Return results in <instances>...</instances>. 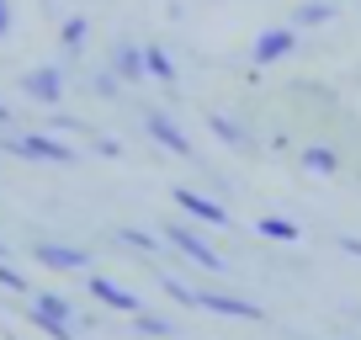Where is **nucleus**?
Masks as SVG:
<instances>
[{"mask_svg":"<svg viewBox=\"0 0 361 340\" xmlns=\"http://www.w3.org/2000/svg\"><path fill=\"white\" fill-rule=\"evenodd\" d=\"M0 149L16 159H43V165H80V149L64 144V133H54V128H43V133H16V128H6L0 133Z\"/></svg>","mask_w":361,"mask_h":340,"instance_id":"obj_1","label":"nucleus"},{"mask_svg":"<svg viewBox=\"0 0 361 340\" xmlns=\"http://www.w3.org/2000/svg\"><path fill=\"white\" fill-rule=\"evenodd\" d=\"M165 245H176L186 261L207 266V272H224V255H218V250H213V245H207V239L192 229V218H170V224H165Z\"/></svg>","mask_w":361,"mask_h":340,"instance_id":"obj_2","label":"nucleus"},{"mask_svg":"<svg viewBox=\"0 0 361 340\" xmlns=\"http://www.w3.org/2000/svg\"><path fill=\"white\" fill-rule=\"evenodd\" d=\"M298 54V27H266V32L250 43V69H271L282 59Z\"/></svg>","mask_w":361,"mask_h":340,"instance_id":"obj_3","label":"nucleus"},{"mask_svg":"<svg viewBox=\"0 0 361 340\" xmlns=\"http://www.w3.org/2000/svg\"><path fill=\"white\" fill-rule=\"evenodd\" d=\"M144 133L154 138L159 149H170V154H176V159H197V144H192V138H186V128H180L176 117H165V112H159V107H149V112H144Z\"/></svg>","mask_w":361,"mask_h":340,"instance_id":"obj_4","label":"nucleus"},{"mask_svg":"<svg viewBox=\"0 0 361 340\" xmlns=\"http://www.w3.org/2000/svg\"><path fill=\"white\" fill-rule=\"evenodd\" d=\"M170 202L180 207V213L192 218V224H207V229H228V207H218L207 192H197V186H176L170 192Z\"/></svg>","mask_w":361,"mask_h":340,"instance_id":"obj_5","label":"nucleus"},{"mask_svg":"<svg viewBox=\"0 0 361 340\" xmlns=\"http://www.w3.org/2000/svg\"><path fill=\"white\" fill-rule=\"evenodd\" d=\"M112 75L123 80V85H144V80H149V54H144V43L117 37V43H112Z\"/></svg>","mask_w":361,"mask_h":340,"instance_id":"obj_6","label":"nucleus"},{"mask_svg":"<svg viewBox=\"0 0 361 340\" xmlns=\"http://www.w3.org/2000/svg\"><path fill=\"white\" fill-rule=\"evenodd\" d=\"M22 91L32 96L37 107H59V102H64V91H69V85H64V69H54V64L27 69V75H22Z\"/></svg>","mask_w":361,"mask_h":340,"instance_id":"obj_7","label":"nucleus"},{"mask_svg":"<svg viewBox=\"0 0 361 340\" xmlns=\"http://www.w3.org/2000/svg\"><path fill=\"white\" fill-rule=\"evenodd\" d=\"M85 293L96 298L102 308H117V314H128V319L144 308V303H138V293H128V287H117L112 277H96V272H85Z\"/></svg>","mask_w":361,"mask_h":340,"instance_id":"obj_8","label":"nucleus"},{"mask_svg":"<svg viewBox=\"0 0 361 340\" xmlns=\"http://www.w3.org/2000/svg\"><path fill=\"white\" fill-rule=\"evenodd\" d=\"M37 266H48V272H90V250H69V245H54V239H37L32 245Z\"/></svg>","mask_w":361,"mask_h":340,"instance_id":"obj_9","label":"nucleus"},{"mask_svg":"<svg viewBox=\"0 0 361 340\" xmlns=\"http://www.w3.org/2000/svg\"><path fill=\"white\" fill-rule=\"evenodd\" d=\"M192 308H207V314L250 319V324H260V303H250V298H234V293H192Z\"/></svg>","mask_w":361,"mask_h":340,"instance_id":"obj_10","label":"nucleus"},{"mask_svg":"<svg viewBox=\"0 0 361 340\" xmlns=\"http://www.w3.org/2000/svg\"><path fill=\"white\" fill-rule=\"evenodd\" d=\"M255 234H260V239H276V245H298V239H303V229H298L293 218L266 213V218H255Z\"/></svg>","mask_w":361,"mask_h":340,"instance_id":"obj_11","label":"nucleus"},{"mask_svg":"<svg viewBox=\"0 0 361 340\" xmlns=\"http://www.w3.org/2000/svg\"><path fill=\"white\" fill-rule=\"evenodd\" d=\"M207 133H213V138H224V144H228V149H239V154H250V133L234 123V117L213 112V117H207Z\"/></svg>","mask_w":361,"mask_h":340,"instance_id":"obj_12","label":"nucleus"},{"mask_svg":"<svg viewBox=\"0 0 361 340\" xmlns=\"http://www.w3.org/2000/svg\"><path fill=\"white\" fill-rule=\"evenodd\" d=\"M85 43H90V22L85 16H64V22H59V48H64V54H80Z\"/></svg>","mask_w":361,"mask_h":340,"instance_id":"obj_13","label":"nucleus"},{"mask_svg":"<svg viewBox=\"0 0 361 340\" xmlns=\"http://www.w3.org/2000/svg\"><path fill=\"white\" fill-rule=\"evenodd\" d=\"M144 54H149V80H159L165 91H176V64H170V54L159 43H144Z\"/></svg>","mask_w":361,"mask_h":340,"instance_id":"obj_14","label":"nucleus"},{"mask_svg":"<svg viewBox=\"0 0 361 340\" xmlns=\"http://www.w3.org/2000/svg\"><path fill=\"white\" fill-rule=\"evenodd\" d=\"M324 22H335V0H308L293 11V27H324Z\"/></svg>","mask_w":361,"mask_h":340,"instance_id":"obj_15","label":"nucleus"},{"mask_svg":"<svg viewBox=\"0 0 361 340\" xmlns=\"http://www.w3.org/2000/svg\"><path fill=\"white\" fill-rule=\"evenodd\" d=\"M27 314H32V324H37V335H48V340H75V324H64V319H54L48 314V308H27Z\"/></svg>","mask_w":361,"mask_h":340,"instance_id":"obj_16","label":"nucleus"},{"mask_svg":"<svg viewBox=\"0 0 361 340\" xmlns=\"http://www.w3.org/2000/svg\"><path fill=\"white\" fill-rule=\"evenodd\" d=\"M298 159H303L314 176H335V170H340V154H335V149H324V144H308Z\"/></svg>","mask_w":361,"mask_h":340,"instance_id":"obj_17","label":"nucleus"},{"mask_svg":"<svg viewBox=\"0 0 361 340\" xmlns=\"http://www.w3.org/2000/svg\"><path fill=\"white\" fill-rule=\"evenodd\" d=\"M37 308H48V314L54 319H64V324H80V314H75V303H69L64 293H43V287H37V298H32Z\"/></svg>","mask_w":361,"mask_h":340,"instance_id":"obj_18","label":"nucleus"},{"mask_svg":"<svg viewBox=\"0 0 361 340\" xmlns=\"http://www.w3.org/2000/svg\"><path fill=\"white\" fill-rule=\"evenodd\" d=\"M133 324H138V335H154V340L176 335V329H170V324H165V319H159V314H144V308H138V314H133Z\"/></svg>","mask_w":361,"mask_h":340,"instance_id":"obj_19","label":"nucleus"},{"mask_svg":"<svg viewBox=\"0 0 361 340\" xmlns=\"http://www.w3.org/2000/svg\"><path fill=\"white\" fill-rule=\"evenodd\" d=\"M0 287H6V293H27V277L16 272L11 261H0Z\"/></svg>","mask_w":361,"mask_h":340,"instance_id":"obj_20","label":"nucleus"},{"mask_svg":"<svg viewBox=\"0 0 361 340\" xmlns=\"http://www.w3.org/2000/svg\"><path fill=\"white\" fill-rule=\"evenodd\" d=\"M48 128H54V133H85V123H80V117H64V112H54V117H48Z\"/></svg>","mask_w":361,"mask_h":340,"instance_id":"obj_21","label":"nucleus"},{"mask_svg":"<svg viewBox=\"0 0 361 340\" xmlns=\"http://www.w3.org/2000/svg\"><path fill=\"white\" fill-rule=\"evenodd\" d=\"M117 239H123V245H133V250H159V239H149L144 229H123Z\"/></svg>","mask_w":361,"mask_h":340,"instance_id":"obj_22","label":"nucleus"},{"mask_svg":"<svg viewBox=\"0 0 361 340\" xmlns=\"http://www.w3.org/2000/svg\"><path fill=\"white\" fill-rule=\"evenodd\" d=\"M11 27H16V11H11V0H0V43L11 37Z\"/></svg>","mask_w":361,"mask_h":340,"instance_id":"obj_23","label":"nucleus"},{"mask_svg":"<svg viewBox=\"0 0 361 340\" xmlns=\"http://www.w3.org/2000/svg\"><path fill=\"white\" fill-rule=\"evenodd\" d=\"M96 154H106V159H117V154H123V144H117V138H96Z\"/></svg>","mask_w":361,"mask_h":340,"instance_id":"obj_24","label":"nucleus"},{"mask_svg":"<svg viewBox=\"0 0 361 340\" xmlns=\"http://www.w3.org/2000/svg\"><path fill=\"white\" fill-rule=\"evenodd\" d=\"M6 128H16V112H11L6 102H0V133H6Z\"/></svg>","mask_w":361,"mask_h":340,"instance_id":"obj_25","label":"nucleus"},{"mask_svg":"<svg viewBox=\"0 0 361 340\" xmlns=\"http://www.w3.org/2000/svg\"><path fill=\"white\" fill-rule=\"evenodd\" d=\"M340 250H350V255L361 261V239H350V234H345V239H340Z\"/></svg>","mask_w":361,"mask_h":340,"instance_id":"obj_26","label":"nucleus"},{"mask_svg":"<svg viewBox=\"0 0 361 340\" xmlns=\"http://www.w3.org/2000/svg\"><path fill=\"white\" fill-rule=\"evenodd\" d=\"M0 261H11V250H6V239H0Z\"/></svg>","mask_w":361,"mask_h":340,"instance_id":"obj_27","label":"nucleus"},{"mask_svg":"<svg viewBox=\"0 0 361 340\" xmlns=\"http://www.w3.org/2000/svg\"><path fill=\"white\" fill-rule=\"evenodd\" d=\"M6 340H22V335H6Z\"/></svg>","mask_w":361,"mask_h":340,"instance_id":"obj_28","label":"nucleus"}]
</instances>
